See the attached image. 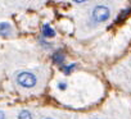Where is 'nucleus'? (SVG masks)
I'll return each instance as SVG.
<instances>
[{
  "instance_id": "nucleus-1",
  "label": "nucleus",
  "mask_w": 131,
  "mask_h": 119,
  "mask_svg": "<svg viewBox=\"0 0 131 119\" xmlns=\"http://www.w3.org/2000/svg\"><path fill=\"white\" fill-rule=\"evenodd\" d=\"M17 82L19 86L22 87H26V88H30V87H34L36 85V77L28 72H22L18 74L17 77Z\"/></svg>"
},
{
  "instance_id": "nucleus-2",
  "label": "nucleus",
  "mask_w": 131,
  "mask_h": 119,
  "mask_svg": "<svg viewBox=\"0 0 131 119\" xmlns=\"http://www.w3.org/2000/svg\"><path fill=\"white\" fill-rule=\"evenodd\" d=\"M109 9L107 7H103V5H99V7H95L94 10H93V18L94 21L96 22H104L109 18Z\"/></svg>"
},
{
  "instance_id": "nucleus-3",
  "label": "nucleus",
  "mask_w": 131,
  "mask_h": 119,
  "mask_svg": "<svg viewBox=\"0 0 131 119\" xmlns=\"http://www.w3.org/2000/svg\"><path fill=\"white\" fill-rule=\"evenodd\" d=\"M9 33H10V26L8 23H0V35L8 36Z\"/></svg>"
},
{
  "instance_id": "nucleus-4",
  "label": "nucleus",
  "mask_w": 131,
  "mask_h": 119,
  "mask_svg": "<svg viewBox=\"0 0 131 119\" xmlns=\"http://www.w3.org/2000/svg\"><path fill=\"white\" fill-rule=\"evenodd\" d=\"M42 33H44V36H46V37H53L54 35H55V32H54V30L49 26V24H45L44 26V30H42Z\"/></svg>"
},
{
  "instance_id": "nucleus-5",
  "label": "nucleus",
  "mask_w": 131,
  "mask_h": 119,
  "mask_svg": "<svg viewBox=\"0 0 131 119\" xmlns=\"http://www.w3.org/2000/svg\"><path fill=\"white\" fill-rule=\"evenodd\" d=\"M53 60H54L55 63H62V62L64 60V55L58 51V52H55V54L53 55Z\"/></svg>"
},
{
  "instance_id": "nucleus-6",
  "label": "nucleus",
  "mask_w": 131,
  "mask_h": 119,
  "mask_svg": "<svg viewBox=\"0 0 131 119\" xmlns=\"http://www.w3.org/2000/svg\"><path fill=\"white\" fill-rule=\"evenodd\" d=\"M18 118H19V119H32V116H31L30 111H26V110L21 111V113H19V116H18Z\"/></svg>"
},
{
  "instance_id": "nucleus-7",
  "label": "nucleus",
  "mask_w": 131,
  "mask_h": 119,
  "mask_svg": "<svg viewBox=\"0 0 131 119\" xmlns=\"http://www.w3.org/2000/svg\"><path fill=\"white\" fill-rule=\"evenodd\" d=\"M128 13H130V9H126V10H123V12L121 13V16H119V17H117V21H122V19H123V18H125V17L128 14Z\"/></svg>"
},
{
  "instance_id": "nucleus-8",
  "label": "nucleus",
  "mask_w": 131,
  "mask_h": 119,
  "mask_svg": "<svg viewBox=\"0 0 131 119\" xmlns=\"http://www.w3.org/2000/svg\"><path fill=\"white\" fill-rule=\"evenodd\" d=\"M75 67H76L75 64H71V65H68V67H66V68H63V72H64L66 74H68V73L71 72V69H72V68H75Z\"/></svg>"
},
{
  "instance_id": "nucleus-9",
  "label": "nucleus",
  "mask_w": 131,
  "mask_h": 119,
  "mask_svg": "<svg viewBox=\"0 0 131 119\" xmlns=\"http://www.w3.org/2000/svg\"><path fill=\"white\" fill-rule=\"evenodd\" d=\"M0 119H5V115H4L3 111H0Z\"/></svg>"
},
{
  "instance_id": "nucleus-10",
  "label": "nucleus",
  "mask_w": 131,
  "mask_h": 119,
  "mask_svg": "<svg viewBox=\"0 0 131 119\" xmlns=\"http://www.w3.org/2000/svg\"><path fill=\"white\" fill-rule=\"evenodd\" d=\"M59 88H62V90L66 88V85H64V83H60V85H59Z\"/></svg>"
},
{
  "instance_id": "nucleus-11",
  "label": "nucleus",
  "mask_w": 131,
  "mask_h": 119,
  "mask_svg": "<svg viewBox=\"0 0 131 119\" xmlns=\"http://www.w3.org/2000/svg\"><path fill=\"white\" fill-rule=\"evenodd\" d=\"M46 119H51V118H46Z\"/></svg>"
}]
</instances>
